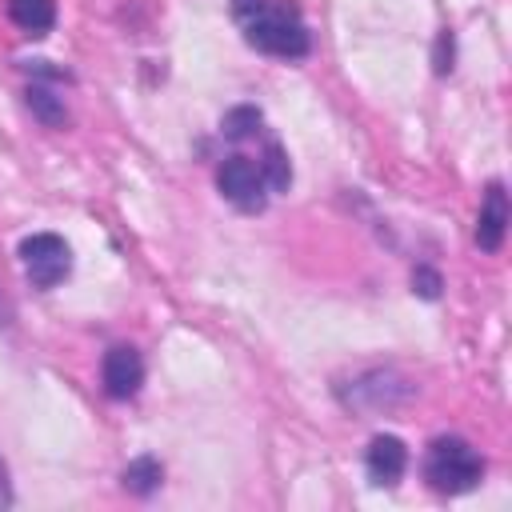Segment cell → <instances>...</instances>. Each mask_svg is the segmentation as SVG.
I'll list each match as a JSON object with an SVG mask.
<instances>
[{
  "instance_id": "cell-15",
  "label": "cell",
  "mask_w": 512,
  "mask_h": 512,
  "mask_svg": "<svg viewBox=\"0 0 512 512\" xmlns=\"http://www.w3.org/2000/svg\"><path fill=\"white\" fill-rule=\"evenodd\" d=\"M456 36H452V28H444L440 36H436V48H432V72L436 76H448L456 64Z\"/></svg>"
},
{
  "instance_id": "cell-1",
  "label": "cell",
  "mask_w": 512,
  "mask_h": 512,
  "mask_svg": "<svg viewBox=\"0 0 512 512\" xmlns=\"http://www.w3.org/2000/svg\"><path fill=\"white\" fill-rule=\"evenodd\" d=\"M244 24V40L248 48L264 52V56H280V60H300L312 48L308 24L300 16V8L292 0H264Z\"/></svg>"
},
{
  "instance_id": "cell-13",
  "label": "cell",
  "mask_w": 512,
  "mask_h": 512,
  "mask_svg": "<svg viewBox=\"0 0 512 512\" xmlns=\"http://www.w3.org/2000/svg\"><path fill=\"white\" fill-rule=\"evenodd\" d=\"M260 124H264V112H260L256 104H236V108L224 112L220 132H224L228 140H248L252 132H260Z\"/></svg>"
},
{
  "instance_id": "cell-12",
  "label": "cell",
  "mask_w": 512,
  "mask_h": 512,
  "mask_svg": "<svg viewBox=\"0 0 512 512\" xmlns=\"http://www.w3.org/2000/svg\"><path fill=\"white\" fill-rule=\"evenodd\" d=\"M256 168H260L268 192H288V188H292V164H288V152H284L276 140L264 144V160H260Z\"/></svg>"
},
{
  "instance_id": "cell-10",
  "label": "cell",
  "mask_w": 512,
  "mask_h": 512,
  "mask_svg": "<svg viewBox=\"0 0 512 512\" xmlns=\"http://www.w3.org/2000/svg\"><path fill=\"white\" fill-rule=\"evenodd\" d=\"M120 484L128 496H152L164 484V464L156 456H136L128 460V468L120 472Z\"/></svg>"
},
{
  "instance_id": "cell-2",
  "label": "cell",
  "mask_w": 512,
  "mask_h": 512,
  "mask_svg": "<svg viewBox=\"0 0 512 512\" xmlns=\"http://www.w3.org/2000/svg\"><path fill=\"white\" fill-rule=\"evenodd\" d=\"M424 480L444 496L472 492L484 480V456L464 436H436L424 456Z\"/></svg>"
},
{
  "instance_id": "cell-11",
  "label": "cell",
  "mask_w": 512,
  "mask_h": 512,
  "mask_svg": "<svg viewBox=\"0 0 512 512\" xmlns=\"http://www.w3.org/2000/svg\"><path fill=\"white\" fill-rule=\"evenodd\" d=\"M24 104H28V112H32V116H36L44 128H64V120H68L64 100H60L52 88H44V84H28Z\"/></svg>"
},
{
  "instance_id": "cell-6",
  "label": "cell",
  "mask_w": 512,
  "mask_h": 512,
  "mask_svg": "<svg viewBox=\"0 0 512 512\" xmlns=\"http://www.w3.org/2000/svg\"><path fill=\"white\" fill-rule=\"evenodd\" d=\"M100 384L112 400H132L144 384V360L132 344H112L100 364Z\"/></svg>"
},
{
  "instance_id": "cell-3",
  "label": "cell",
  "mask_w": 512,
  "mask_h": 512,
  "mask_svg": "<svg viewBox=\"0 0 512 512\" xmlns=\"http://www.w3.org/2000/svg\"><path fill=\"white\" fill-rule=\"evenodd\" d=\"M20 264L32 288H56L72 272V248L56 232H32L20 240Z\"/></svg>"
},
{
  "instance_id": "cell-9",
  "label": "cell",
  "mask_w": 512,
  "mask_h": 512,
  "mask_svg": "<svg viewBox=\"0 0 512 512\" xmlns=\"http://www.w3.org/2000/svg\"><path fill=\"white\" fill-rule=\"evenodd\" d=\"M8 20L24 36H48L56 24V0H8Z\"/></svg>"
},
{
  "instance_id": "cell-5",
  "label": "cell",
  "mask_w": 512,
  "mask_h": 512,
  "mask_svg": "<svg viewBox=\"0 0 512 512\" xmlns=\"http://www.w3.org/2000/svg\"><path fill=\"white\" fill-rule=\"evenodd\" d=\"M340 400L348 408H360V412H380V408H392L400 400L412 396V384L404 376H396L392 368H372L364 376L352 380V388H336Z\"/></svg>"
},
{
  "instance_id": "cell-17",
  "label": "cell",
  "mask_w": 512,
  "mask_h": 512,
  "mask_svg": "<svg viewBox=\"0 0 512 512\" xmlns=\"http://www.w3.org/2000/svg\"><path fill=\"white\" fill-rule=\"evenodd\" d=\"M260 4H264V0H232V16H236V20H248Z\"/></svg>"
},
{
  "instance_id": "cell-8",
  "label": "cell",
  "mask_w": 512,
  "mask_h": 512,
  "mask_svg": "<svg viewBox=\"0 0 512 512\" xmlns=\"http://www.w3.org/2000/svg\"><path fill=\"white\" fill-rule=\"evenodd\" d=\"M364 468H368L372 484H396V480L404 476V468H408V448H404V440L392 436V432L372 436V444H368V452H364Z\"/></svg>"
},
{
  "instance_id": "cell-4",
  "label": "cell",
  "mask_w": 512,
  "mask_h": 512,
  "mask_svg": "<svg viewBox=\"0 0 512 512\" xmlns=\"http://www.w3.org/2000/svg\"><path fill=\"white\" fill-rule=\"evenodd\" d=\"M216 188L240 212H264V204H268V184L248 156H224L216 164Z\"/></svg>"
},
{
  "instance_id": "cell-7",
  "label": "cell",
  "mask_w": 512,
  "mask_h": 512,
  "mask_svg": "<svg viewBox=\"0 0 512 512\" xmlns=\"http://www.w3.org/2000/svg\"><path fill=\"white\" fill-rule=\"evenodd\" d=\"M504 232H508V192H504L500 180H492L484 188V204H480V216H476V248L480 252H500Z\"/></svg>"
},
{
  "instance_id": "cell-14",
  "label": "cell",
  "mask_w": 512,
  "mask_h": 512,
  "mask_svg": "<svg viewBox=\"0 0 512 512\" xmlns=\"http://www.w3.org/2000/svg\"><path fill=\"white\" fill-rule=\"evenodd\" d=\"M440 288H444V280H440V272L432 264H416L412 268V292L420 300H440Z\"/></svg>"
},
{
  "instance_id": "cell-16",
  "label": "cell",
  "mask_w": 512,
  "mask_h": 512,
  "mask_svg": "<svg viewBox=\"0 0 512 512\" xmlns=\"http://www.w3.org/2000/svg\"><path fill=\"white\" fill-rule=\"evenodd\" d=\"M12 508V476H8V464L0 460V512Z\"/></svg>"
}]
</instances>
